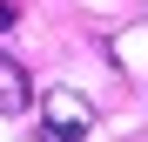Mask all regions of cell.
Here are the masks:
<instances>
[{
  "label": "cell",
  "mask_w": 148,
  "mask_h": 142,
  "mask_svg": "<svg viewBox=\"0 0 148 142\" xmlns=\"http://www.w3.org/2000/svg\"><path fill=\"white\" fill-rule=\"evenodd\" d=\"M14 20H20V7H14V0H0V34H7Z\"/></svg>",
  "instance_id": "obj_3"
},
{
  "label": "cell",
  "mask_w": 148,
  "mask_h": 142,
  "mask_svg": "<svg viewBox=\"0 0 148 142\" xmlns=\"http://www.w3.org/2000/svg\"><path fill=\"white\" fill-rule=\"evenodd\" d=\"M88 129H94V102H88L81 88H47L40 95L34 142H88Z\"/></svg>",
  "instance_id": "obj_1"
},
{
  "label": "cell",
  "mask_w": 148,
  "mask_h": 142,
  "mask_svg": "<svg viewBox=\"0 0 148 142\" xmlns=\"http://www.w3.org/2000/svg\"><path fill=\"white\" fill-rule=\"evenodd\" d=\"M27 102H34V81H27V68L0 54V115H20Z\"/></svg>",
  "instance_id": "obj_2"
}]
</instances>
